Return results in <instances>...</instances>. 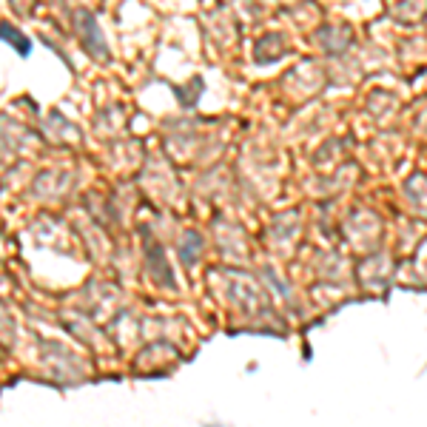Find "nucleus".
I'll return each mask as SVG.
<instances>
[{
    "label": "nucleus",
    "mask_w": 427,
    "mask_h": 427,
    "mask_svg": "<svg viewBox=\"0 0 427 427\" xmlns=\"http://www.w3.org/2000/svg\"><path fill=\"white\" fill-rule=\"evenodd\" d=\"M0 37H3V40H9V43H17V49L23 51V54H29V43H26V40H17V31L12 29V26H6V23H3V26H0Z\"/></svg>",
    "instance_id": "nucleus-1"
}]
</instances>
